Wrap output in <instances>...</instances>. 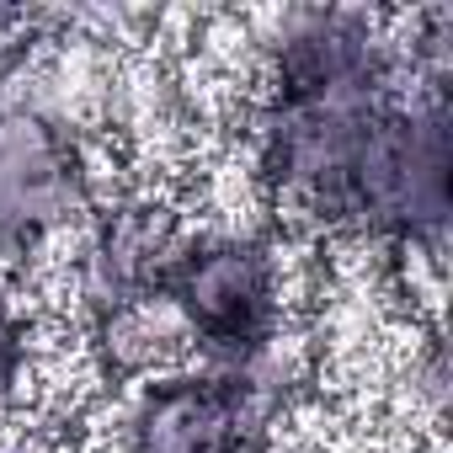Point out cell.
Here are the masks:
<instances>
[{
  "label": "cell",
  "mask_w": 453,
  "mask_h": 453,
  "mask_svg": "<svg viewBox=\"0 0 453 453\" xmlns=\"http://www.w3.org/2000/svg\"><path fill=\"white\" fill-rule=\"evenodd\" d=\"M453 213V128H448V91L405 86L368 128L342 235L384 246L395 262L442 251Z\"/></svg>",
  "instance_id": "1"
},
{
  "label": "cell",
  "mask_w": 453,
  "mask_h": 453,
  "mask_svg": "<svg viewBox=\"0 0 453 453\" xmlns=\"http://www.w3.org/2000/svg\"><path fill=\"white\" fill-rule=\"evenodd\" d=\"M155 299L165 304L187 347H197L208 363H230L288 326L283 257L257 230L187 235Z\"/></svg>",
  "instance_id": "2"
},
{
  "label": "cell",
  "mask_w": 453,
  "mask_h": 453,
  "mask_svg": "<svg viewBox=\"0 0 453 453\" xmlns=\"http://www.w3.org/2000/svg\"><path fill=\"white\" fill-rule=\"evenodd\" d=\"M389 102H273V96H257L251 118H246L257 187L283 213L315 224L326 235H342V213H347L363 139Z\"/></svg>",
  "instance_id": "3"
},
{
  "label": "cell",
  "mask_w": 453,
  "mask_h": 453,
  "mask_svg": "<svg viewBox=\"0 0 453 453\" xmlns=\"http://www.w3.org/2000/svg\"><path fill=\"white\" fill-rule=\"evenodd\" d=\"M102 181L91 139L0 96V219L38 251L96 213Z\"/></svg>",
  "instance_id": "4"
},
{
  "label": "cell",
  "mask_w": 453,
  "mask_h": 453,
  "mask_svg": "<svg viewBox=\"0 0 453 453\" xmlns=\"http://www.w3.org/2000/svg\"><path fill=\"white\" fill-rule=\"evenodd\" d=\"M75 262H70V294L81 320L107 331L112 320L144 310L160 294V278L171 257L181 251L187 230L181 213L155 192H112L96 203V213L75 230Z\"/></svg>",
  "instance_id": "5"
},
{
  "label": "cell",
  "mask_w": 453,
  "mask_h": 453,
  "mask_svg": "<svg viewBox=\"0 0 453 453\" xmlns=\"http://www.w3.org/2000/svg\"><path fill=\"white\" fill-rule=\"evenodd\" d=\"M123 453H262L267 432L219 368L150 373L123 411Z\"/></svg>",
  "instance_id": "6"
},
{
  "label": "cell",
  "mask_w": 453,
  "mask_h": 453,
  "mask_svg": "<svg viewBox=\"0 0 453 453\" xmlns=\"http://www.w3.org/2000/svg\"><path fill=\"white\" fill-rule=\"evenodd\" d=\"M389 400L400 426L411 432V442H442L448 426V347L437 336V326L411 331V347L395 357L389 368Z\"/></svg>",
  "instance_id": "7"
},
{
  "label": "cell",
  "mask_w": 453,
  "mask_h": 453,
  "mask_svg": "<svg viewBox=\"0 0 453 453\" xmlns=\"http://www.w3.org/2000/svg\"><path fill=\"white\" fill-rule=\"evenodd\" d=\"M27 379H33V320L6 288H0V421L22 400Z\"/></svg>",
  "instance_id": "8"
},
{
  "label": "cell",
  "mask_w": 453,
  "mask_h": 453,
  "mask_svg": "<svg viewBox=\"0 0 453 453\" xmlns=\"http://www.w3.org/2000/svg\"><path fill=\"white\" fill-rule=\"evenodd\" d=\"M59 17L49 12H27V6H0V75H12L54 27Z\"/></svg>",
  "instance_id": "9"
}]
</instances>
